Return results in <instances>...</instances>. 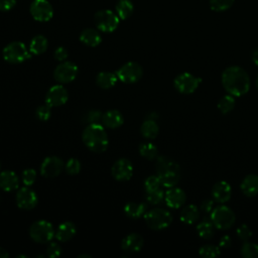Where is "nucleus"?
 <instances>
[{"label":"nucleus","mask_w":258,"mask_h":258,"mask_svg":"<svg viewBox=\"0 0 258 258\" xmlns=\"http://www.w3.org/2000/svg\"><path fill=\"white\" fill-rule=\"evenodd\" d=\"M222 85L228 94L241 97L250 89V77L248 73L238 66H231L222 73Z\"/></svg>","instance_id":"nucleus-1"},{"label":"nucleus","mask_w":258,"mask_h":258,"mask_svg":"<svg viewBox=\"0 0 258 258\" xmlns=\"http://www.w3.org/2000/svg\"><path fill=\"white\" fill-rule=\"evenodd\" d=\"M82 140L88 149L95 153H102L109 145L108 134L101 123L89 124L82 133Z\"/></svg>","instance_id":"nucleus-2"},{"label":"nucleus","mask_w":258,"mask_h":258,"mask_svg":"<svg viewBox=\"0 0 258 258\" xmlns=\"http://www.w3.org/2000/svg\"><path fill=\"white\" fill-rule=\"evenodd\" d=\"M155 167L161 185L169 188L178 183L181 176L180 166L173 159L164 155L157 156Z\"/></svg>","instance_id":"nucleus-3"},{"label":"nucleus","mask_w":258,"mask_h":258,"mask_svg":"<svg viewBox=\"0 0 258 258\" xmlns=\"http://www.w3.org/2000/svg\"><path fill=\"white\" fill-rule=\"evenodd\" d=\"M143 217L148 228L155 231L166 229L172 222L171 213L161 208H155L147 211Z\"/></svg>","instance_id":"nucleus-4"},{"label":"nucleus","mask_w":258,"mask_h":258,"mask_svg":"<svg viewBox=\"0 0 258 258\" xmlns=\"http://www.w3.org/2000/svg\"><path fill=\"white\" fill-rule=\"evenodd\" d=\"M30 238L39 244L48 243L54 237V229L50 222L46 220H38L31 224L28 230Z\"/></svg>","instance_id":"nucleus-5"},{"label":"nucleus","mask_w":258,"mask_h":258,"mask_svg":"<svg viewBox=\"0 0 258 258\" xmlns=\"http://www.w3.org/2000/svg\"><path fill=\"white\" fill-rule=\"evenodd\" d=\"M210 219L213 222L215 228L219 230H228L234 225L236 216L231 208L225 205H221L213 209Z\"/></svg>","instance_id":"nucleus-6"},{"label":"nucleus","mask_w":258,"mask_h":258,"mask_svg":"<svg viewBox=\"0 0 258 258\" xmlns=\"http://www.w3.org/2000/svg\"><path fill=\"white\" fill-rule=\"evenodd\" d=\"M3 58L9 63H20L30 57L26 45L21 41H12L3 48Z\"/></svg>","instance_id":"nucleus-7"},{"label":"nucleus","mask_w":258,"mask_h":258,"mask_svg":"<svg viewBox=\"0 0 258 258\" xmlns=\"http://www.w3.org/2000/svg\"><path fill=\"white\" fill-rule=\"evenodd\" d=\"M118 80L125 84L138 82L143 76L142 67L136 61H128L122 64L116 72Z\"/></svg>","instance_id":"nucleus-8"},{"label":"nucleus","mask_w":258,"mask_h":258,"mask_svg":"<svg viewBox=\"0 0 258 258\" xmlns=\"http://www.w3.org/2000/svg\"><path fill=\"white\" fill-rule=\"evenodd\" d=\"M95 24L103 32H113L119 25L120 18L111 10H100L95 14Z\"/></svg>","instance_id":"nucleus-9"},{"label":"nucleus","mask_w":258,"mask_h":258,"mask_svg":"<svg viewBox=\"0 0 258 258\" xmlns=\"http://www.w3.org/2000/svg\"><path fill=\"white\" fill-rule=\"evenodd\" d=\"M202 79L190 73H181L177 75L173 81V86L181 94H192L200 86Z\"/></svg>","instance_id":"nucleus-10"},{"label":"nucleus","mask_w":258,"mask_h":258,"mask_svg":"<svg viewBox=\"0 0 258 258\" xmlns=\"http://www.w3.org/2000/svg\"><path fill=\"white\" fill-rule=\"evenodd\" d=\"M78 67L73 61H61L53 71V78L59 84L73 82L78 76Z\"/></svg>","instance_id":"nucleus-11"},{"label":"nucleus","mask_w":258,"mask_h":258,"mask_svg":"<svg viewBox=\"0 0 258 258\" xmlns=\"http://www.w3.org/2000/svg\"><path fill=\"white\" fill-rule=\"evenodd\" d=\"M64 169V163L61 158L55 155H49L43 159L40 165V174L46 178H54Z\"/></svg>","instance_id":"nucleus-12"},{"label":"nucleus","mask_w":258,"mask_h":258,"mask_svg":"<svg viewBox=\"0 0 258 258\" xmlns=\"http://www.w3.org/2000/svg\"><path fill=\"white\" fill-rule=\"evenodd\" d=\"M29 11L32 18L39 22H46L53 16V8L47 0H33Z\"/></svg>","instance_id":"nucleus-13"},{"label":"nucleus","mask_w":258,"mask_h":258,"mask_svg":"<svg viewBox=\"0 0 258 258\" xmlns=\"http://www.w3.org/2000/svg\"><path fill=\"white\" fill-rule=\"evenodd\" d=\"M15 201H16V205L19 209L21 210H32L33 208L36 207L37 202H38V198L36 192L31 189L29 186H23L20 187L15 196Z\"/></svg>","instance_id":"nucleus-14"},{"label":"nucleus","mask_w":258,"mask_h":258,"mask_svg":"<svg viewBox=\"0 0 258 258\" xmlns=\"http://www.w3.org/2000/svg\"><path fill=\"white\" fill-rule=\"evenodd\" d=\"M112 176L118 181H126L132 177L133 165L127 158H119L116 160L111 168Z\"/></svg>","instance_id":"nucleus-15"},{"label":"nucleus","mask_w":258,"mask_h":258,"mask_svg":"<svg viewBox=\"0 0 258 258\" xmlns=\"http://www.w3.org/2000/svg\"><path fill=\"white\" fill-rule=\"evenodd\" d=\"M69 93L67 89L60 85H54L49 88L45 95V104L50 107H59L67 103Z\"/></svg>","instance_id":"nucleus-16"},{"label":"nucleus","mask_w":258,"mask_h":258,"mask_svg":"<svg viewBox=\"0 0 258 258\" xmlns=\"http://www.w3.org/2000/svg\"><path fill=\"white\" fill-rule=\"evenodd\" d=\"M185 200L186 196L183 189L176 186L169 187L164 195L165 204L170 209H179L181 206H183Z\"/></svg>","instance_id":"nucleus-17"},{"label":"nucleus","mask_w":258,"mask_h":258,"mask_svg":"<svg viewBox=\"0 0 258 258\" xmlns=\"http://www.w3.org/2000/svg\"><path fill=\"white\" fill-rule=\"evenodd\" d=\"M232 196V187L229 182L225 180H220L214 184L212 187V198L215 202L219 204L227 203Z\"/></svg>","instance_id":"nucleus-18"},{"label":"nucleus","mask_w":258,"mask_h":258,"mask_svg":"<svg viewBox=\"0 0 258 258\" xmlns=\"http://www.w3.org/2000/svg\"><path fill=\"white\" fill-rule=\"evenodd\" d=\"M144 244L143 237L138 233H130L122 239L121 248L127 253H137L139 252Z\"/></svg>","instance_id":"nucleus-19"},{"label":"nucleus","mask_w":258,"mask_h":258,"mask_svg":"<svg viewBox=\"0 0 258 258\" xmlns=\"http://www.w3.org/2000/svg\"><path fill=\"white\" fill-rule=\"evenodd\" d=\"M19 187V177L13 170H3L0 172V189L3 191H13Z\"/></svg>","instance_id":"nucleus-20"},{"label":"nucleus","mask_w":258,"mask_h":258,"mask_svg":"<svg viewBox=\"0 0 258 258\" xmlns=\"http://www.w3.org/2000/svg\"><path fill=\"white\" fill-rule=\"evenodd\" d=\"M76 225L71 221H66L57 226V229L54 233V237L58 242H68L76 235Z\"/></svg>","instance_id":"nucleus-21"},{"label":"nucleus","mask_w":258,"mask_h":258,"mask_svg":"<svg viewBox=\"0 0 258 258\" xmlns=\"http://www.w3.org/2000/svg\"><path fill=\"white\" fill-rule=\"evenodd\" d=\"M102 123L105 127L116 129L124 123V117L118 110H109L102 115Z\"/></svg>","instance_id":"nucleus-22"},{"label":"nucleus","mask_w":258,"mask_h":258,"mask_svg":"<svg viewBox=\"0 0 258 258\" xmlns=\"http://www.w3.org/2000/svg\"><path fill=\"white\" fill-rule=\"evenodd\" d=\"M240 188L246 197L252 198L258 195V175L248 174L245 176L241 182Z\"/></svg>","instance_id":"nucleus-23"},{"label":"nucleus","mask_w":258,"mask_h":258,"mask_svg":"<svg viewBox=\"0 0 258 258\" xmlns=\"http://www.w3.org/2000/svg\"><path fill=\"white\" fill-rule=\"evenodd\" d=\"M80 40L87 46L95 47L101 43L102 37L98 30L94 28H85L80 34Z\"/></svg>","instance_id":"nucleus-24"},{"label":"nucleus","mask_w":258,"mask_h":258,"mask_svg":"<svg viewBox=\"0 0 258 258\" xmlns=\"http://www.w3.org/2000/svg\"><path fill=\"white\" fill-rule=\"evenodd\" d=\"M147 212V205L144 203L128 202L124 206V213L130 219H139Z\"/></svg>","instance_id":"nucleus-25"},{"label":"nucleus","mask_w":258,"mask_h":258,"mask_svg":"<svg viewBox=\"0 0 258 258\" xmlns=\"http://www.w3.org/2000/svg\"><path fill=\"white\" fill-rule=\"evenodd\" d=\"M200 211V208H198L196 205H187L180 211L179 219L182 223L191 225L199 220Z\"/></svg>","instance_id":"nucleus-26"},{"label":"nucleus","mask_w":258,"mask_h":258,"mask_svg":"<svg viewBox=\"0 0 258 258\" xmlns=\"http://www.w3.org/2000/svg\"><path fill=\"white\" fill-rule=\"evenodd\" d=\"M118 81L116 74L112 72H100L96 77V83L101 89L107 90L113 88Z\"/></svg>","instance_id":"nucleus-27"},{"label":"nucleus","mask_w":258,"mask_h":258,"mask_svg":"<svg viewBox=\"0 0 258 258\" xmlns=\"http://www.w3.org/2000/svg\"><path fill=\"white\" fill-rule=\"evenodd\" d=\"M48 46V41L46 39L45 36L38 34L35 35L29 43V51L31 54H35V55H39L41 53H43Z\"/></svg>","instance_id":"nucleus-28"},{"label":"nucleus","mask_w":258,"mask_h":258,"mask_svg":"<svg viewBox=\"0 0 258 258\" xmlns=\"http://www.w3.org/2000/svg\"><path fill=\"white\" fill-rule=\"evenodd\" d=\"M140 132L143 135V137L147 139H154L158 135L159 126L155 120L148 118L141 124Z\"/></svg>","instance_id":"nucleus-29"},{"label":"nucleus","mask_w":258,"mask_h":258,"mask_svg":"<svg viewBox=\"0 0 258 258\" xmlns=\"http://www.w3.org/2000/svg\"><path fill=\"white\" fill-rule=\"evenodd\" d=\"M133 3L131 0H118L116 4V14L122 20H125L133 13Z\"/></svg>","instance_id":"nucleus-30"},{"label":"nucleus","mask_w":258,"mask_h":258,"mask_svg":"<svg viewBox=\"0 0 258 258\" xmlns=\"http://www.w3.org/2000/svg\"><path fill=\"white\" fill-rule=\"evenodd\" d=\"M214 229H215V226L211 221V219L210 220L204 219L201 223L198 224L197 233L203 239H210L214 235Z\"/></svg>","instance_id":"nucleus-31"},{"label":"nucleus","mask_w":258,"mask_h":258,"mask_svg":"<svg viewBox=\"0 0 258 258\" xmlns=\"http://www.w3.org/2000/svg\"><path fill=\"white\" fill-rule=\"evenodd\" d=\"M139 154L148 159V160H154L158 156V149L157 147L151 143V142H144L139 145Z\"/></svg>","instance_id":"nucleus-32"},{"label":"nucleus","mask_w":258,"mask_h":258,"mask_svg":"<svg viewBox=\"0 0 258 258\" xmlns=\"http://www.w3.org/2000/svg\"><path fill=\"white\" fill-rule=\"evenodd\" d=\"M235 103H236V102H235L234 96L228 94V95L223 96V97L219 100L217 107H218L219 111H220L222 114H228V113H230V112L234 109Z\"/></svg>","instance_id":"nucleus-33"},{"label":"nucleus","mask_w":258,"mask_h":258,"mask_svg":"<svg viewBox=\"0 0 258 258\" xmlns=\"http://www.w3.org/2000/svg\"><path fill=\"white\" fill-rule=\"evenodd\" d=\"M241 255L245 258H258V244L245 241L241 247Z\"/></svg>","instance_id":"nucleus-34"},{"label":"nucleus","mask_w":258,"mask_h":258,"mask_svg":"<svg viewBox=\"0 0 258 258\" xmlns=\"http://www.w3.org/2000/svg\"><path fill=\"white\" fill-rule=\"evenodd\" d=\"M199 254L205 258H214L219 256L221 254V251H220V248L216 245L206 244L200 248Z\"/></svg>","instance_id":"nucleus-35"},{"label":"nucleus","mask_w":258,"mask_h":258,"mask_svg":"<svg viewBox=\"0 0 258 258\" xmlns=\"http://www.w3.org/2000/svg\"><path fill=\"white\" fill-rule=\"evenodd\" d=\"M164 191L159 187L155 190L146 192V201L151 205H158L164 200Z\"/></svg>","instance_id":"nucleus-36"},{"label":"nucleus","mask_w":258,"mask_h":258,"mask_svg":"<svg viewBox=\"0 0 258 258\" xmlns=\"http://www.w3.org/2000/svg\"><path fill=\"white\" fill-rule=\"evenodd\" d=\"M81 168H82V165H81V162L78 158H75V157H72L70 158L67 163L64 164V169H66V172L71 174V175H75V174H78L80 171H81Z\"/></svg>","instance_id":"nucleus-37"},{"label":"nucleus","mask_w":258,"mask_h":258,"mask_svg":"<svg viewBox=\"0 0 258 258\" xmlns=\"http://www.w3.org/2000/svg\"><path fill=\"white\" fill-rule=\"evenodd\" d=\"M235 0H210V6L214 11H225L229 9Z\"/></svg>","instance_id":"nucleus-38"},{"label":"nucleus","mask_w":258,"mask_h":258,"mask_svg":"<svg viewBox=\"0 0 258 258\" xmlns=\"http://www.w3.org/2000/svg\"><path fill=\"white\" fill-rule=\"evenodd\" d=\"M21 180L24 185L30 186L36 180V171L33 168H26L21 173Z\"/></svg>","instance_id":"nucleus-39"},{"label":"nucleus","mask_w":258,"mask_h":258,"mask_svg":"<svg viewBox=\"0 0 258 258\" xmlns=\"http://www.w3.org/2000/svg\"><path fill=\"white\" fill-rule=\"evenodd\" d=\"M102 112L99 110H90L84 116V122L89 124H97L102 122Z\"/></svg>","instance_id":"nucleus-40"},{"label":"nucleus","mask_w":258,"mask_h":258,"mask_svg":"<svg viewBox=\"0 0 258 258\" xmlns=\"http://www.w3.org/2000/svg\"><path fill=\"white\" fill-rule=\"evenodd\" d=\"M160 185H161V182L157 175H150L144 181V188H145L146 192L155 190V189L159 188Z\"/></svg>","instance_id":"nucleus-41"},{"label":"nucleus","mask_w":258,"mask_h":258,"mask_svg":"<svg viewBox=\"0 0 258 258\" xmlns=\"http://www.w3.org/2000/svg\"><path fill=\"white\" fill-rule=\"evenodd\" d=\"M50 106H48L47 104L44 105H40L36 108L35 110V116L38 120L40 121H47L50 118L51 112H50Z\"/></svg>","instance_id":"nucleus-42"},{"label":"nucleus","mask_w":258,"mask_h":258,"mask_svg":"<svg viewBox=\"0 0 258 258\" xmlns=\"http://www.w3.org/2000/svg\"><path fill=\"white\" fill-rule=\"evenodd\" d=\"M236 234H237V236L240 240L248 241L252 236V231L250 230V228L246 224H242L237 228Z\"/></svg>","instance_id":"nucleus-43"},{"label":"nucleus","mask_w":258,"mask_h":258,"mask_svg":"<svg viewBox=\"0 0 258 258\" xmlns=\"http://www.w3.org/2000/svg\"><path fill=\"white\" fill-rule=\"evenodd\" d=\"M61 254V247L57 242H49L46 248V255L49 258H56Z\"/></svg>","instance_id":"nucleus-44"},{"label":"nucleus","mask_w":258,"mask_h":258,"mask_svg":"<svg viewBox=\"0 0 258 258\" xmlns=\"http://www.w3.org/2000/svg\"><path fill=\"white\" fill-rule=\"evenodd\" d=\"M53 55H54V58H55L56 60H58V61L61 62V61H64V60L68 58L69 53H68V50H67L64 47L58 46V47L54 50Z\"/></svg>","instance_id":"nucleus-45"},{"label":"nucleus","mask_w":258,"mask_h":258,"mask_svg":"<svg viewBox=\"0 0 258 258\" xmlns=\"http://www.w3.org/2000/svg\"><path fill=\"white\" fill-rule=\"evenodd\" d=\"M214 209V200H205L201 203V206H200V210L204 213H207V214H210L212 213Z\"/></svg>","instance_id":"nucleus-46"},{"label":"nucleus","mask_w":258,"mask_h":258,"mask_svg":"<svg viewBox=\"0 0 258 258\" xmlns=\"http://www.w3.org/2000/svg\"><path fill=\"white\" fill-rule=\"evenodd\" d=\"M16 4V0H0V11H8Z\"/></svg>","instance_id":"nucleus-47"},{"label":"nucleus","mask_w":258,"mask_h":258,"mask_svg":"<svg viewBox=\"0 0 258 258\" xmlns=\"http://www.w3.org/2000/svg\"><path fill=\"white\" fill-rule=\"evenodd\" d=\"M231 245H232V239H231V237H230V236H228V235H224V236L220 239L219 246H220L221 248L227 249V248H229Z\"/></svg>","instance_id":"nucleus-48"},{"label":"nucleus","mask_w":258,"mask_h":258,"mask_svg":"<svg viewBox=\"0 0 258 258\" xmlns=\"http://www.w3.org/2000/svg\"><path fill=\"white\" fill-rule=\"evenodd\" d=\"M9 257V253L6 249L0 247V258H8Z\"/></svg>","instance_id":"nucleus-49"},{"label":"nucleus","mask_w":258,"mask_h":258,"mask_svg":"<svg viewBox=\"0 0 258 258\" xmlns=\"http://www.w3.org/2000/svg\"><path fill=\"white\" fill-rule=\"evenodd\" d=\"M252 60L255 63V66L258 67V49H256L253 53H252Z\"/></svg>","instance_id":"nucleus-50"},{"label":"nucleus","mask_w":258,"mask_h":258,"mask_svg":"<svg viewBox=\"0 0 258 258\" xmlns=\"http://www.w3.org/2000/svg\"><path fill=\"white\" fill-rule=\"evenodd\" d=\"M78 257H89V258H91V256L87 255V254H82V255H79Z\"/></svg>","instance_id":"nucleus-51"},{"label":"nucleus","mask_w":258,"mask_h":258,"mask_svg":"<svg viewBox=\"0 0 258 258\" xmlns=\"http://www.w3.org/2000/svg\"><path fill=\"white\" fill-rule=\"evenodd\" d=\"M256 88L258 90V76H257V79H256Z\"/></svg>","instance_id":"nucleus-52"},{"label":"nucleus","mask_w":258,"mask_h":258,"mask_svg":"<svg viewBox=\"0 0 258 258\" xmlns=\"http://www.w3.org/2000/svg\"><path fill=\"white\" fill-rule=\"evenodd\" d=\"M0 169H1V162H0Z\"/></svg>","instance_id":"nucleus-53"},{"label":"nucleus","mask_w":258,"mask_h":258,"mask_svg":"<svg viewBox=\"0 0 258 258\" xmlns=\"http://www.w3.org/2000/svg\"><path fill=\"white\" fill-rule=\"evenodd\" d=\"M0 200H1V198H0Z\"/></svg>","instance_id":"nucleus-54"}]
</instances>
